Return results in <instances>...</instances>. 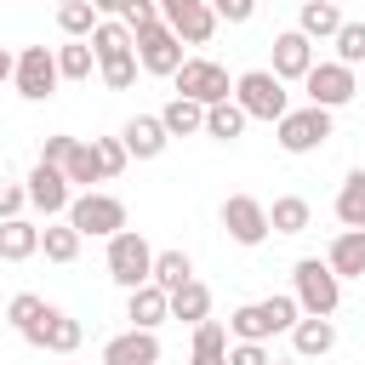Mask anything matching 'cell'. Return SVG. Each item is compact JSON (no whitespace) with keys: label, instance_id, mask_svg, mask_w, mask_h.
I'll return each mask as SVG.
<instances>
[{"label":"cell","instance_id":"cell-1","mask_svg":"<svg viewBox=\"0 0 365 365\" xmlns=\"http://www.w3.org/2000/svg\"><path fill=\"white\" fill-rule=\"evenodd\" d=\"M302 319V302L297 297H262V302H240L228 314V336L234 342H268L279 331H291Z\"/></svg>","mask_w":365,"mask_h":365},{"label":"cell","instance_id":"cell-2","mask_svg":"<svg viewBox=\"0 0 365 365\" xmlns=\"http://www.w3.org/2000/svg\"><path fill=\"white\" fill-rule=\"evenodd\" d=\"M274 143H279L285 154H314V148H325V143H331V108H319V103L285 108V114L274 120Z\"/></svg>","mask_w":365,"mask_h":365},{"label":"cell","instance_id":"cell-3","mask_svg":"<svg viewBox=\"0 0 365 365\" xmlns=\"http://www.w3.org/2000/svg\"><path fill=\"white\" fill-rule=\"evenodd\" d=\"M108 279H114V285H125V291H137V285H148V279H154V245H148L137 228L108 234Z\"/></svg>","mask_w":365,"mask_h":365},{"label":"cell","instance_id":"cell-4","mask_svg":"<svg viewBox=\"0 0 365 365\" xmlns=\"http://www.w3.org/2000/svg\"><path fill=\"white\" fill-rule=\"evenodd\" d=\"M234 103L251 114V120H279L285 108H291V97H285V80L274 74V68H245L240 80H234Z\"/></svg>","mask_w":365,"mask_h":365},{"label":"cell","instance_id":"cell-5","mask_svg":"<svg viewBox=\"0 0 365 365\" xmlns=\"http://www.w3.org/2000/svg\"><path fill=\"white\" fill-rule=\"evenodd\" d=\"M291 279H297V302H302V314H336V302H342V279H336V268H331L325 257H302V262L291 268Z\"/></svg>","mask_w":365,"mask_h":365},{"label":"cell","instance_id":"cell-6","mask_svg":"<svg viewBox=\"0 0 365 365\" xmlns=\"http://www.w3.org/2000/svg\"><path fill=\"white\" fill-rule=\"evenodd\" d=\"M57 80H63V68H57V51H51V46H23V51H17V74H11L17 97L46 103V97L57 91Z\"/></svg>","mask_w":365,"mask_h":365},{"label":"cell","instance_id":"cell-7","mask_svg":"<svg viewBox=\"0 0 365 365\" xmlns=\"http://www.w3.org/2000/svg\"><path fill=\"white\" fill-rule=\"evenodd\" d=\"M177 80V97H194V103H222V97H234V86H228V68L222 63H211V57H182V68L171 74Z\"/></svg>","mask_w":365,"mask_h":365},{"label":"cell","instance_id":"cell-8","mask_svg":"<svg viewBox=\"0 0 365 365\" xmlns=\"http://www.w3.org/2000/svg\"><path fill=\"white\" fill-rule=\"evenodd\" d=\"M68 222L86 234V240H108V234H120L125 228V205L114 200V194H80V200H68Z\"/></svg>","mask_w":365,"mask_h":365},{"label":"cell","instance_id":"cell-9","mask_svg":"<svg viewBox=\"0 0 365 365\" xmlns=\"http://www.w3.org/2000/svg\"><path fill=\"white\" fill-rule=\"evenodd\" d=\"M222 228H228L234 245H262V240L274 234L268 205H262L257 194H228V200H222Z\"/></svg>","mask_w":365,"mask_h":365},{"label":"cell","instance_id":"cell-10","mask_svg":"<svg viewBox=\"0 0 365 365\" xmlns=\"http://www.w3.org/2000/svg\"><path fill=\"white\" fill-rule=\"evenodd\" d=\"M137 63H143V74H177L182 68V40H177V29L171 23H148V29H137Z\"/></svg>","mask_w":365,"mask_h":365},{"label":"cell","instance_id":"cell-11","mask_svg":"<svg viewBox=\"0 0 365 365\" xmlns=\"http://www.w3.org/2000/svg\"><path fill=\"white\" fill-rule=\"evenodd\" d=\"M302 91H308V103H319V108H342L354 91H359V80H354V68L348 63H314L308 74H302Z\"/></svg>","mask_w":365,"mask_h":365},{"label":"cell","instance_id":"cell-12","mask_svg":"<svg viewBox=\"0 0 365 365\" xmlns=\"http://www.w3.org/2000/svg\"><path fill=\"white\" fill-rule=\"evenodd\" d=\"M23 342H29V348H46V354H74V348L86 342V325H80L74 314H63V308H46V314L23 331Z\"/></svg>","mask_w":365,"mask_h":365},{"label":"cell","instance_id":"cell-13","mask_svg":"<svg viewBox=\"0 0 365 365\" xmlns=\"http://www.w3.org/2000/svg\"><path fill=\"white\" fill-rule=\"evenodd\" d=\"M160 17L177 29V40L182 46H205L211 34H217V11H211V0H160Z\"/></svg>","mask_w":365,"mask_h":365},{"label":"cell","instance_id":"cell-14","mask_svg":"<svg viewBox=\"0 0 365 365\" xmlns=\"http://www.w3.org/2000/svg\"><path fill=\"white\" fill-rule=\"evenodd\" d=\"M23 188H29V205H34V211H46V217L68 211V200H74V194H68V171H63V165H51V160H40V165L29 171V182H23Z\"/></svg>","mask_w":365,"mask_h":365},{"label":"cell","instance_id":"cell-15","mask_svg":"<svg viewBox=\"0 0 365 365\" xmlns=\"http://www.w3.org/2000/svg\"><path fill=\"white\" fill-rule=\"evenodd\" d=\"M103 365H160V336L143 331V325H131V331H120V336L103 342Z\"/></svg>","mask_w":365,"mask_h":365},{"label":"cell","instance_id":"cell-16","mask_svg":"<svg viewBox=\"0 0 365 365\" xmlns=\"http://www.w3.org/2000/svg\"><path fill=\"white\" fill-rule=\"evenodd\" d=\"M314 63H319V57H314V40H308L302 29L274 34V74H279V80H302Z\"/></svg>","mask_w":365,"mask_h":365},{"label":"cell","instance_id":"cell-17","mask_svg":"<svg viewBox=\"0 0 365 365\" xmlns=\"http://www.w3.org/2000/svg\"><path fill=\"white\" fill-rule=\"evenodd\" d=\"M120 137H125L131 160H160V154H165V143H171V131H165V120H160V114H131Z\"/></svg>","mask_w":365,"mask_h":365},{"label":"cell","instance_id":"cell-18","mask_svg":"<svg viewBox=\"0 0 365 365\" xmlns=\"http://www.w3.org/2000/svg\"><path fill=\"white\" fill-rule=\"evenodd\" d=\"M291 348H297V359H325V354L336 348L331 314H302V319L291 325Z\"/></svg>","mask_w":365,"mask_h":365},{"label":"cell","instance_id":"cell-19","mask_svg":"<svg viewBox=\"0 0 365 365\" xmlns=\"http://www.w3.org/2000/svg\"><path fill=\"white\" fill-rule=\"evenodd\" d=\"M125 319H131V325H143V331L165 325V319H171V291H160L154 279H148V285H137V291H125Z\"/></svg>","mask_w":365,"mask_h":365},{"label":"cell","instance_id":"cell-20","mask_svg":"<svg viewBox=\"0 0 365 365\" xmlns=\"http://www.w3.org/2000/svg\"><path fill=\"white\" fill-rule=\"evenodd\" d=\"M325 262L336 268V279H365V228H342L331 240Z\"/></svg>","mask_w":365,"mask_h":365},{"label":"cell","instance_id":"cell-21","mask_svg":"<svg viewBox=\"0 0 365 365\" xmlns=\"http://www.w3.org/2000/svg\"><path fill=\"white\" fill-rule=\"evenodd\" d=\"M40 251V228L29 217H6L0 222V262H29Z\"/></svg>","mask_w":365,"mask_h":365},{"label":"cell","instance_id":"cell-22","mask_svg":"<svg viewBox=\"0 0 365 365\" xmlns=\"http://www.w3.org/2000/svg\"><path fill=\"white\" fill-rule=\"evenodd\" d=\"M188 365H228V325L222 319H200L194 325V354Z\"/></svg>","mask_w":365,"mask_h":365},{"label":"cell","instance_id":"cell-23","mask_svg":"<svg viewBox=\"0 0 365 365\" xmlns=\"http://www.w3.org/2000/svg\"><path fill=\"white\" fill-rule=\"evenodd\" d=\"M245 120H251V114H245L234 97H222V103L205 108V137H217V143H240V137H245Z\"/></svg>","mask_w":365,"mask_h":365},{"label":"cell","instance_id":"cell-24","mask_svg":"<svg viewBox=\"0 0 365 365\" xmlns=\"http://www.w3.org/2000/svg\"><path fill=\"white\" fill-rule=\"evenodd\" d=\"M342 23H348V17L336 11V0H302V11H297V29H302L308 40H331Z\"/></svg>","mask_w":365,"mask_h":365},{"label":"cell","instance_id":"cell-25","mask_svg":"<svg viewBox=\"0 0 365 365\" xmlns=\"http://www.w3.org/2000/svg\"><path fill=\"white\" fill-rule=\"evenodd\" d=\"M160 120H165L171 137H194V131H205V103H194V97H171V103L160 108Z\"/></svg>","mask_w":365,"mask_h":365},{"label":"cell","instance_id":"cell-26","mask_svg":"<svg viewBox=\"0 0 365 365\" xmlns=\"http://www.w3.org/2000/svg\"><path fill=\"white\" fill-rule=\"evenodd\" d=\"M268 222H274V234H302V228L314 222V205H308L302 194H279V200L268 205Z\"/></svg>","mask_w":365,"mask_h":365},{"label":"cell","instance_id":"cell-27","mask_svg":"<svg viewBox=\"0 0 365 365\" xmlns=\"http://www.w3.org/2000/svg\"><path fill=\"white\" fill-rule=\"evenodd\" d=\"M171 319H182V325H200V319H211V291H205L200 279L177 285V291H171Z\"/></svg>","mask_w":365,"mask_h":365},{"label":"cell","instance_id":"cell-28","mask_svg":"<svg viewBox=\"0 0 365 365\" xmlns=\"http://www.w3.org/2000/svg\"><path fill=\"white\" fill-rule=\"evenodd\" d=\"M336 222L342 228H365V171H348L336 188Z\"/></svg>","mask_w":365,"mask_h":365},{"label":"cell","instance_id":"cell-29","mask_svg":"<svg viewBox=\"0 0 365 365\" xmlns=\"http://www.w3.org/2000/svg\"><path fill=\"white\" fill-rule=\"evenodd\" d=\"M91 51H97V63H108V57H125V51H137V34L125 29V23H97L91 29Z\"/></svg>","mask_w":365,"mask_h":365},{"label":"cell","instance_id":"cell-30","mask_svg":"<svg viewBox=\"0 0 365 365\" xmlns=\"http://www.w3.org/2000/svg\"><path fill=\"white\" fill-rule=\"evenodd\" d=\"M80 240H86V234H80L74 222H46V228H40V251H46L51 262H74V257H80Z\"/></svg>","mask_w":365,"mask_h":365},{"label":"cell","instance_id":"cell-31","mask_svg":"<svg viewBox=\"0 0 365 365\" xmlns=\"http://www.w3.org/2000/svg\"><path fill=\"white\" fill-rule=\"evenodd\" d=\"M97 23H103V11H97L91 0H63V6H57V29H63L68 40H91Z\"/></svg>","mask_w":365,"mask_h":365},{"label":"cell","instance_id":"cell-32","mask_svg":"<svg viewBox=\"0 0 365 365\" xmlns=\"http://www.w3.org/2000/svg\"><path fill=\"white\" fill-rule=\"evenodd\" d=\"M188 279H194L188 251H154V285H160V291H177V285H188Z\"/></svg>","mask_w":365,"mask_h":365},{"label":"cell","instance_id":"cell-33","mask_svg":"<svg viewBox=\"0 0 365 365\" xmlns=\"http://www.w3.org/2000/svg\"><path fill=\"white\" fill-rule=\"evenodd\" d=\"M57 68H63V80H91V68H97L91 40H68V46H57Z\"/></svg>","mask_w":365,"mask_h":365},{"label":"cell","instance_id":"cell-34","mask_svg":"<svg viewBox=\"0 0 365 365\" xmlns=\"http://www.w3.org/2000/svg\"><path fill=\"white\" fill-rule=\"evenodd\" d=\"M63 171H68V182H103L108 171H103V160H97V143H74V154L63 160Z\"/></svg>","mask_w":365,"mask_h":365},{"label":"cell","instance_id":"cell-35","mask_svg":"<svg viewBox=\"0 0 365 365\" xmlns=\"http://www.w3.org/2000/svg\"><path fill=\"white\" fill-rule=\"evenodd\" d=\"M137 68H143V63H137V51L97 63V74H103V86H108V91H131V86H137Z\"/></svg>","mask_w":365,"mask_h":365},{"label":"cell","instance_id":"cell-36","mask_svg":"<svg viewBox=\"0 0 365 365\" xmlns=\"http://www.w3.org/2000/svg\"><path fill=\"white\" fill-rule=\"evenodd\" d=\"M46 308H51L46 297H34V291H17V297L6 302V325H11V331H29V325H34Z\"/></svg>","mask_w":365,"mask_h":365},{"label":"cell","instance_id":"cell-37","mask_svg":"<svg viewBox=\"0 0 365 365\" xmlns=\"http://www.w3.org/2000/svg\"><path fill=\"white\" fill-rule=\"evenodd\" d=\"M331 46H336V63L359 68V63H365V23H342V29L331 34Z\"/></svg>","mask_w":365,"mask_h":365},{"label":"cell","instance_id":"cell-38","mask_svg":"<svg viewBox=\"0 0 365 365\" xmlns=\"http://www.w3.org/2000/svg\"><path fill=\"white\" fill-rule=\"evenodd\" d=\"M91 143H97V160H103V171H108V177H120V171H125V160H131L125 137H91Z\"/></svg>","mask_w":365,"mask_h":365},{"label":"cell","instance_id":"cell-39","mask_svg":"<svg viewBox=\"0 0 365 365\" xmlns=\"http://www.w3.org/2000/svg\"><path fill=\"white\" fill-rule=\"evenodd\" d=\"M120 23H125V29L137 34V29H148V23H165V17H160V0H131Z\"/></svg>","mask_w":365,"mask_h":365},{"label":"cell","instance_id":"cell-40","mask_svg":"<svg viewBox=\"0 0 365 365\" xmlns=\"http://www.w3.org/2000/svg\"><path fill=\"white\" fill-rule=\"evenodd\" d=\"M74 143H80V137H68V131H51V137L40 143V160H51V165H63V160L74 154Z\"/></svg>","mask_w":365,"mask_h":365},{"label":"cell","instance_id":"cell-41","mask_svg":"<svg viewBox=\"0 0 365 365\" xmlns=\"http://www.w3.org/2000/svg\"><path fill=\"white\" fill-rule=\"evenodd\" d=\"M23 205H29V188L23 182H0V222L6 217H23Z\"/></svg>","mask_w":365,"mask_h":365},{"label":"cell","instance_id":"cell-42","mask_svg":"<svg viewBox=\"0 0 365 365\" xmlns=\"http://www.w3.org/2000/svg\"><path fill=\"white\" fill-rule=\"evenodd\" d=\"M228 365H274V359H268L262 342H234V348H228Z\"/></svg>","mask_w":365,"mask_h":365},{"label":"cell","instance_id":"cell-43","mask_svg":"<svg viewBox=\"0 0 365 365\" xmlns=\"http://www.w3.org/2000/svg\"><path fill=\"white\" fill-rule=\"evenodd\" d=\"M211 11H217L222 23H251V11H257V0H211Z\"/></svg>","mask_w":365,"mask_h":365},{"label":"cell","instance_id":"cell-44","mask_svg":"<svg viewBox=\"0 0 365 365\" xmlns=\"http://www.w3.org/2000/svg\"><path fill=\"white\" fill-rule=\"evenodd\" d=\"M91 6H97V11H108V17H125V6H131V0H91Z\"/></svg>","mask_w":365,"mask_h":365},{"label":"cell","instance_id":"cell-45","mask_svg":"<svg viewBox=\"0 0 365 365\" xmlns=\"http://www.w3.org/2000/svg\"><path fill=\"white\" fill-rule=\"evenodd\" d=\"M11 74H17V57H11V51H6V46H0V86H6V80H11Z\"/></svg>","mask_w":365,"mask_h":365},{"label":"cell","instance_id":"cell-46","mask_svg":"<svg viewBox=\"0 0 365 365\" xmlns=\"http://www.w3.org/2000/svg\"><path fill=\"white\" fill-rule=\"evenodd\" d=\"M274 365H308V359H274Z\"/></svg>","mask_w":365,"mask_h":365}]
</instances>
